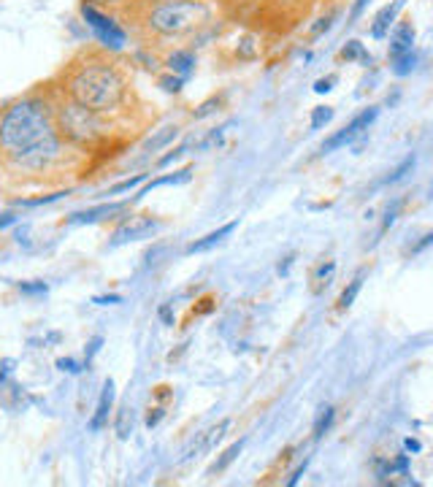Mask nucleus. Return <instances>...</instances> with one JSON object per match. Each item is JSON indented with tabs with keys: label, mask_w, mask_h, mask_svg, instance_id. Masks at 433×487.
Segmentation results:
<instances>
[{
	"label": "nucleus",
	"mask_w": 433,
	"mask_h": 487,
	"mask_svg": "<svg viewBox=\"0 0 433 487\" xmlns=\"http://www.w3.org/2000/svg\"><path fill=\"white\" fill-rule=\"evenodd\" d=\"M93 304L98 306H114V304H122V295H95Z\"/></svg>",
	"instance_id": "obj_40"
},
{
	"label": "nucleus",
	"mask_w": 433,
	"mask_h": 487,
	"mask_svg": "<svg viewBox=\"0 0 433 487\" xmlns=\"http://www.w3.org/2000/svg\"><path fill=\"white\" fill-rule=\"evenodd\" d=\"M403 6H406V0H393V3H387V6H382L376 11V16H374L371 22V30H369L374 41H382L387 33H390V28L396 25V16L401 14Z\"/></svg>",
	"instance_id": "obj_12"
},
{
	"label": "nucleus",
	"mask_w": 433,
	"mask_h": 487,
	"mask_svg": "<svg viewBox=\"0 0 433 487\" xmlns=\"http://www.w3.org/2000/svg\"><path fill=\"white\" fill-rule=\"evenodd\" d=\"M403 447H406V452H420V449H422V444H420L417 439H406Z\"/></svg>",
	"instance_id": "obj_45"
},
{
	"label": "nucleus",
	"mask_w": 433,
	"mask_h": 487,
	"mask_svg": "<svg viewBox=\"0 0 433 487\" xmlns=\"http://www.w3.org/2000/svg\"><path fill=\"white\" fill-rule=\"evenodd\" d=\"M333 120V108L330 106H317V108H311V130H323L328 122Z\"/></svg>",
	"instance_id": "obj_27"
},
{
	"label": "nucleus",
	"mask_w": 433,
	"mask_h": 487,
	"mask_svg": "<svg viewBox=\"0 0 433 487\" xmlns=\"http://www.w3.org/2000/svg\"><path fill=\"white\" fill-rule=\"evenodd\" d=\"M79 14H81V19L87 22V28L95 33V38L100 41V46H103L106 52H117V49H122V46L127 44V33H125V28L117 22V16L106 14L103 8L87 6V3H81Z\"/></svg>",
	"instance_id": "obj_5"
},
{
	"label": "nucleus",
	"mask_w": 433,
	"mask_h": 487,
	"mask_svg": "<svg viewBox=\"0 0 433 487\" xmlns=\"http://www.w3.org/2000/svg\"><path fill=\"white\" fill-rule=\"evenodd\" d=\"M393 463H396V471H398V474L409 471V455H398L396 460H393Z\"/></svg>",
	"instance_id": "obj_43"
},
{
	"label": "nucleus",
	"mask_w": 433,
	"mask_h": 487,
	"mask_svg": "<svg viewBox=\"0 0 433 487\" xmlns=\"http://www.w3.org/2000/svg\"><path fill=\"white\" fill-rule=\"evenodd\" d=\"M212 19L206 0H149L141 8L139 25L152 41H182Z\"/></svg>",
	"instance_id": "obj_3"
},
{
	"label": "nucleus",
	"mask_w": 433,
	"mask_h": 487,
	"mask_svg": "<svg viewBox=\"0 0 433 487\" xmlns=\"http://www.w3.org/2000/svg\"><path fill=\"white\" fill-rule=\"evenodd\" d=\"M231 428H233V420H231V417H225V420H219V423H216V425H212L209 430L198 433V439L190 444V449L185 452V460H192V457H201V455L214 452L216 444L228 436V430H231Z\"/></svg>",
	"instance_id": "obj_8"
},
{
	"label": "nucleus",
	"mask_w": 433,
	"mask_h": 487,
	"mask_svg": "<svg viewBox=\"0 0 433 487\" xmlns=\"http://www.w3.org/2000/svg\"><path fill=\"white\" fill-rule=\"evenodd\" d=\"M333 420H336V409H333L330 403L320 406L317 417H314V425H311V439H314V442L325 439V436L330 433V428H333Z\"/></svg>",
	"instance_id": "obj_19"
},
{
	"label": "nucleus",
	"mask_w": 433,
	"mask_h": 487,
	"mask_svg": "<svg viewBox=\"0 0 433 487\" xmlns=\"http://www.w3.org/2000/svg\"><path fill=\"white\" fill-rule=\"evenodd\" d=\"M369 3H371V0H355V6H352V11H350V25L360 19V14L366 11V6H369Z\"/></svg>",
	"instance_id": "obj_41"
},
{
	"label": "nucleus",
	"mask_w": 433,
	"mask_h": 487,
	"mask_svg": "<svg viewBox=\"0 0 433 487\" xmlns=\"http://www.w3.org/2000/svg\"><path fill=\"white\" fill-rule=\"evenodd\" d=\"M401 200H396V203H393V206H390V209H387L385 212V219H382V230H379V236H382V233H387V228H390V225H393V222H396V219H398V212H401Z\"/></svg>",
	"instance_id": "obj_35"
},
{
	"label": "nucleus",
	"mask_w": 433,
	"mask_h": 487,
	"mask_svg": "<svg viewBox=\"0 0 433 487\" xmlns=\"http://www.w3.org/2000/svg\"><path fill=\"white\" fill-rule=\"evenodd\" d=\"M155 398H160V401H168V398H171L168 384H160V387H155Z\"/></svg>",
	"instance_id": "obj_44"
},
{
	"label": "nucleus",
	"mask_w": 433,
	"mask_h": 487,
	"mask_svg": "<svg viewBox=\"0 0 433 487\" xmlns=\"http://www.w3.org/2000/svg\"><path fill=\"white\" fill-rule=\"evenodd\" d=\"M160 228H163V222L157 219L155 214H127V217L120 219V225L114 228L108 246H122V244L149 239V236H155Z\"/></svg>",
	"instance_id": "obj_6"
},
{
	"label": "nucleus",
	"mask_w": 433,
	"mask_h": 487,
	"mask_svg": "<svg viewBox=\"0 0 433 487\" xmlns=\"http://www.w3.org/2000/svg\"><path fill=\"white\" fill-rule=\"evenodd\" d=\"M379 117V108L376 106H369L363 108L357 117H352V122L350 125H344L341 130H336L333 136H328L323 141V147H320V152L328 154V152H336V149H341V147H347V144H352L357 136H363L369 127L374 125V120Z\"/></svg>",
	"instance_id": "obj_7"
},
{
	"label": "nucleus",
	"mask_w": 433,
	"mask_h": 487,
	"mask_svg": "<svg viewBox=\"0 0 433 487\" xmlns=\"http://www.w3.org/2000/svg\"><path fill=\"white\" fill-rule=\"evenodd\" d=\"M360 287H363V274H357L347 287L341 290V295H339V301H336V309L339 311H347L350 306L355 304V298H357V292H360Z\"/></svg>",
	"instance_id": "obj_23"
},
{
	"label": "nucleus",
	"mask_w": 433,
	"mask_h": 487,
	"mask_svg": "<svg viewBox=\"0 0 433 487\" xmlns=\"http://www.w3.org/2000/svg\"><path fill=\"white\" fill-rule=\"evenodd\" d=\"M68 193H52V195H41V198H25L19 200V206H47V203H54V200L65 198Z\"/></svg>",
	"instance_id": "obj_33"
},
{
	"label": "nucleus",
	"mask_w": 433,
	"mask_h": 487,
	"mask_svg": "<svg viewBox=\"0 0 433 487\" xmlns=\"http://www.w3.org/2000/svg\"><path fill=\"white\" fill-rule=\"evenodd\" d=\"M163 417H166V406H152L149 414H146V428H149V430L157 428L160 423H163Z\"/></svg>",
	"instance_id": "obj_36"
},
{
	"label": "nucleus",
	"mask_w": 433,
	"mask_h": 487,
	"mask_svg": "<svg viewBox=\"0 0 433 487\" xmlns=\"http://www.w3.org/2000/svg\"><path fill=\"white\" fill-rule=\"evenodd\" d=\"M114 398H117V390H114V379H106L103 382V390H100V398H98V406H95V414L90 417L87 428L98 433L108 425V414L114 409Z\"/></svg>",
	"instance_id": "obj_11"
},
{
	"label": "nucleus",
	"mask_w": 433,
	"mask_h": 487,
	"mask_svg": "<svg viewBox=\"0 0 433 487\" xmlns=\"http://www.w3.org/2000/svg\"><path fill=\"white\" fill-rule=\"evenodd\" d=\"M306 466H309V457H306V460H304V463H301V466L295 469V474H293V476H290V479H287V485H290V487L298 485V479L304 476V471H306Z\"/></svg>",
	"instance_id": "obj_42"
},
{
	"label": "nucleus",
	"mask_w": 433,
	"mask_h": 487,
	"mask_svg": "<svg viewBox=\"0 0 433 487\" xmlns=\"http://www.w3.org/2000/svg\"><path fill=\"white\" fill-rule=\"evenodd\" d=\"M192 149H195V136H190V138L185 141V144H179V147H173L171 152L163 154V157H160V160L155 163V168H168V166H173V163H179L182 157H187V154L192 152Z\"/></svg>",
	"instance_id": "obj_22"
},
{
	"label": "nucleus",
	"mask_w": 433,
	"mask_h": 487,
	"mask_svg": "<svg viewBox=\"0 0 433 487\" xmlns=\"http://www.w3.org/2000/svg\"><path fill=\"white\" fill-rule=\"evenodd\" d=\"M431 195H433V182H431Z\"/></svg>",
	"instance_id": "obj_46"
},
{
	"label": "nucleus",
	"mask_w": 433,
	"mask_h": 487,
	"mask_svg": "<svg viewBox=\"0 0 433 487\" xmlns=\"http://www.w3.org/2000/svg\"><path fill=\"white\" fill-rule=\"evenodd\" d=\"M133 428H136V411L127 401H122L117 414H114V433L120 442H127L133 436Z\"/></svg>",
	"instance_id": "obj_17"
},
{
	"label": "nucleus",
	"mask_w": 433,
	"mask_h": 487,
	"mask_svg": "<svg viewBox=\"0 0 433 487\" xmlns=\"http://www.w3.org/2000/svg\"><path fill=\"white\" fill-rule=\"evenodd\" d=\"M19 287V292H25V295H47V282H19L16 285Z\"/></svg>",
	"instance_id": "obj_32"
},
{
	"label": "nucleus",
	"mask_w": 433,
	"mask_h": 487,
	"mask_svg": "<svg viewBox=\"0 0 433 487\" xmlns=\"http://www.w3.org/2000/svg\"><path fill=\"white\" fill-rule=\"evenodd\" d=\"M54 92L98 114H114L130 101V79L111 52L81 49L54 79Z\"/></svg>",
	"instance_id": "obj_2"
},
{
	"label": "nucleus",
	"mask_w": 433,
	"mask_h": 487,
	"mask_svg": "<svg viewBox=\"0 0 433 487\" xmlns=\"http://www.w3.org/2000/svg\"><path fill=\"white\" fill-rule=\"evenodd\" d=\"M100 347H103V336H93V338L87 341V347H84V368L93 365V357L100 352Z\"/></svg>",
	"instance_id": "obj_30"
},
{
	"label": "nucleus",
	"mask_w": 433,
	"mask_h": 487,
	"mask_svg": "<svg viewBox=\"0 0 433 487\" xmlns=\"http://www.w3.org/2000/svg\"><path fill=\"white\" fill-rule=\"evenodd\" d=\"M157 317L166 322L168 328H173V325H176V314H173V309H171V304H163V306H160V309H157Z\"/></svg>",
	"instance_id": "obj_38"
},
{
	"label": "nucleus",
	"mask_w": 433,
	"mask_h": 487,
	"mask_svg": "<svg viewBox=\"0 0 433 487\" xmlns=\"http://www.w3.org/2000/svg\"><path fill=\"white\" fill-rule=\"evenodd\" d=\"M244 444H247V439H238L236 444H231V447H228V449H225V452H222V455L216 457L214 463H212V466L206 469V476H214V474H225V471H228V469H231L233 460L241 455Z\"/></svg>",
	"instance_id": "obj_20"
},
{
	"label": "nucleus",
	"mask_w": 433,
	"mask_h": 487,
	"mask_svg": "<svg viewBox=\"0 0 433 487\" xmlns=\"http://www.w3.org/2000/svg\"><path fill=\"white\" fill-rule=\"evenodd\" d=\"M146 179H149V173H136V176H130V179H122V182H117L114 187H108L106 195H122V193H130V190L141 187Z\"/></svg>",
	"instance_id": "obj_25"
},
{
	"label": "nucleus",
	"mask_w": 433,
	"mask_h": 487,
	"mask_svg": "<svg viewBox=\"0 0 433 487\" xmlns=\"http://www.w3.org/2000/svg\"><path fill=\"white\" fill-rule=\"evenodd\" d=\"M54 87L35 90L0 111V157L16 171H49L68 149L54 125Z\"/></svg>",
	"instance_id": "obj_1"
},
{
	"label": "nucleus",
	"mask_w": 433,
	"mask_h": 487,
	"mask_svg": "<svg viewBox=\"0 0 433 487\" xmlns=\"http://www.w3.org/2000/svg\"><path fill=\"white\" fill-rule=\"evenodd\" d=\"M393 62V74L396 76H409L412 71H415V65H417V55L415 52H406V55H401V57H396Z\"/></svg>",
	"instance_id": "obj_26"
},
{
	"label": "nucleus",
	"mask_w": 433,
	"mask_h": 487,
	"mask_svg": "<svg viewBox=\"0 0 433 487\" xmlns=\"http://www.w3.org/2000/svg\"><path fill=\"white\" fill-rule=\"evenodd\" d=\"M179 133H182V127H179V125H166V127L155 130L152 136L141 144V152H144V154H157L160 149H166L168 144H173V141L179 138Z\"/></svg>",
	"instance_id": "obj_16"
},
{
	"label": "nucleus",
	"mask_w": 433,
	"mask_h": 487,
	"mask_svg": "<svg viewBox=\"0 0 433 487\" xmlns=\"http://www.w3.org/2000/svg\"><path fill=\"white\" fill-rule=\"evenodd\" d=\"M130 203L127 200H120V203H100V206H93V209H84V212H76L71 217H65V225H98L103 219H111L117 214H122Z\"/></svg>",
	"instance_id": "obj_9"
},
{
	"label": "nucleus",
	"mask_w": 433,
	"mask_h": 487,
	"mask_svg": "<svg viewBox=\"0 0 433 487\" xmlns=\"http://www.w3.org/2000/svg\"><path fill=\"white\" fill-rule=\"evenodd\" d=\"M428 246H433V230H431V233H425V236H422V239H420V241L412 246V255H420V252H425Z\"/></svg>",
	"instance_id": "obj_39"
},
{
	"label": "nucleus",
	"mask_w": 433,
	"mask_h": 487,
	"mask_svg": "<svg viewBox=\"0 0 433 487\" xmlns=\"http://www.w3.org/2000/svg\"><path fill=\"white\" fill-rule=\"evenodd\" d=\"M163 65H166V71H171V74H176V76H182L187 81V79L195 74V65H198L195 49L192 46L171 49L168 55H166V60H163Z\"/></svg>",
	"instance_id": "obj_10"
},
{
	"label": "nucleus",
	"mask_w": 433,
	"mask_h": 487,
	"mask_svg": "<svg viewBox=\"0 0 433 487\" xmlns=\"http://www.w3.org/2000/svg\"><path fill=\"white\" fill-rule=\"evenodd\" d=\"M415 163H417V160H415V154H409V157L403 160L401 166H398V168H393V173H387L385 184H396V182H401L403 176H406V173H409V171L415 168Z\"/></svg>",
	"instance_id": "obj_29"
},
{
	"label": "nucleus",
	"mask_w": 433,
	"mask_h": 487,
	"mask_svg": "<svg viewBox=\"0 0 433 487\" xmlns=\"http://www.w3.org/2000/svg\"><path fill=\"white\" fill-rule=\"evenodd\" d=\"M54 125H57V133L62 136V141L71 149H81V152L98 149L111 136L108 114H98L93 108L79 106L62 95L54 98Z\"/></svg>",
	"instance_id": "obj_4"
},
{
	"label": "nucleus",
	"mask_w": 433,
	"mask_h": 487,
	"mask_svg": "<svg viewBox=\"0 0 433 487\" xmlns=\"http://www.w3.org/2000/svg\"><path fill=\"white\" fill-rule=\"evenodd\" d=\"M54 365L60 368L62 374H71V377H79V374L84 371V363H79L76 357H60Z\"/></svg>",
	"instance_id": "obj_31"
},
{
	"label": "nucleus",
	"mask_w": 433,
	"mask_h": 487,
	"mask_svg": "<svg viewBox=\"0 0 433 487\" xmlns=\"http://www.w3.org/2000/svg\"><path fill=\"white\" fill-rule=\"evenodd\" d=\"M185 79L176 76V74H171V71H166V74H160L157 76V87L163 92H168V95H179V92L185 90Z\"/></svg>",
	"instance_id": "obj_24"
},
{
	"label": "nucleus",
	"mask_w": 433,
	"mask_h": 487,
	"mask_svg": "<svg viewBox=\"0 0 433 487\" xmlns=\"http://www.w3.org/2000/svg\"><path fill=\"white\" fill-rule=\"evenodd\" d=\"M406 52H415V25L412 22H398L393 25V38H390V60L401 57Z\"/></svg>",
	"instance_id": "obj_13"
},
{
	"label": "nucleus",
	"mask_w": 433,
	"mask_h": 487,
	"mask_svg": "<svg viewBox=\"0 0 433 487\" xmlns=\"http://www.w3.org/2000/svg\"><path fill=\"white\" fill-rule=\"evenodd\" d=\"M333 276H336V260H323V263H317L314 271H311V292H314V295H323L325 290L330 287Z\"/></svg>",
	"instance_id": "obj_18"
},
{
	"label": "nucleus",
	"mask_w": 433,
	"mask_h": 487,
	"mask_svg": "<svg viewBox=\"0 0 433 487\" xmlns=\"http://www.w3.org/2000/svg\"><path fill=\"white\" fill-rule=\"evenodd\" d=\"M125 3H133V0H125Z\"/></svg>",
	"instance_id": "obj_47"
},
{
	"label": "nucleus",
	"mask_w": 433,
	"mask_h": 487,
	"mask_svg": "<svg viewBox=\"0 0 433 487\" xmlns=\"http://www.w3.org/2000/svg\"><path fill=\"white\" fill-rule=\"evenodd\" d=\"M339 57L347 62H360V65H371L374 62L371 55L366 52V46L360 44V41H347V44L341 46Z\"/></svg>",
	"instance_id": "obj_21"
},
{
	"label": "nucleus",
	"mask_w": 433,
	"mask_h": 487,
	"mask_svg": "<svg viewBox=\"0 0 433 487\" xmlns=\"http://www.w3.org/2000/svg\"><path fill=\"white\" fill-rule=\"evenodd\" d=\"M192 182V166H185V168H176L173 173H163V176H157V179H149V182L141 184V190L136 193V198H144V195H149L152 190H157V187H168V184H173V187H179V184H187Z\"/></svg>",
	"instance_id": "obj_15"
},
{
	"label": "nucleus",
	"mask_w": 433,
	"mask_h": 487,
	"mask_svg": "<svg viewBox=\"0 0 433 487\" xmlns=\"http://www.w3.org/2000/svg\"><path fill=\"white\" fill-rule=\"evenodd\" d=\"M336 81H339V76H336V74L320 79V81H314V92H317V95H325V92L333 90V84H336Z\"/></svg>",
	"instance_id": "obj_37"
},
{
	"label": "nucleus",
	"mask_w": 433,
	"mask_h": 487,
	"mask_svg": "<svg viewBox=\"0 0 433 487\" xmlns=\"http://www.w3.org/2000/svg\"><path fill=\"white\" fill-rule=\"evenodd\" d=\"M219 106H222V98H209V101H203L201 106L192 111V120H206V117H212L214 111H219Z\"/></svg>",
	"instance_id": "obj_28"
},
{
	"label": "nucleus",
	"mask_w": 433,
	"mask_h": 487,
	"mask_svg": "<svg viewBox=\"0 0 433 487\" xmlns=\"http://www.w3.org/2000/svg\"><path fill=\"white\" fill-rule=\"evenodd\" d=\"M333 19H336V11H330L328 16H323V19H320V22L311 28V38H320L323 33L330 30V28H333Z\"/></svg>",
	"instance_id": "obj_34"
},
{
	"label": "nucleus",
	"mask_w": 433,
	"mask_h": 487,
	"mask_svg": "<svg viewBox=\"0 0 433 487\" xmlns=\"http://www.w3.org/2000/svg\"><path fill=\"white\" fill-rule=\"evenodd\" d=\"M238 228V219H233V222H228V225H222V228L212 230V233H206L203 239H198V241L187 244V255H201V252H209V249H214V246H219V244L225 241L228 236H233V230Z\"/></svg>",
	"instance_id": "obj_14"
}]
</instances>
